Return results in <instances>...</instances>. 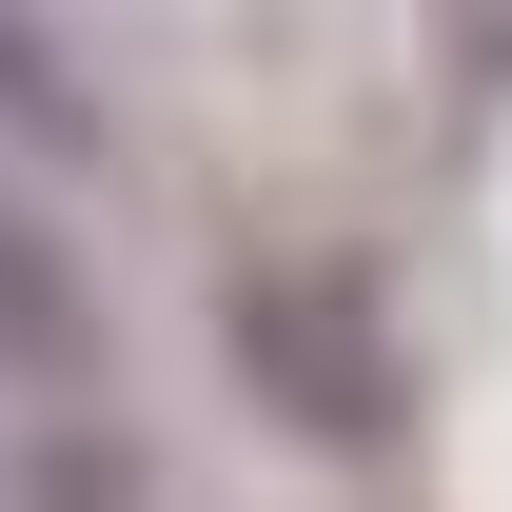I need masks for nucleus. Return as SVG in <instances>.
Listing matches in <instances>:
<instances>
[{"instance_id": "4", "label": "nucleus", "mask_w": 512, "mask_h": 512, "mask_svg": "<svg viewBox=\"0 0 512 512\" xmlns=\"http://www.w3.org/2000/svg\"><path fill=\"white\" fill-rule=\"evenodd\" d=\"M20 512H138V453H119V434H79V414H60V434L20 453Z\"/></svg>"}, {"instance_id": "2", "label": "nucleus", "mask_w": 512, "mask_h": 512, "mask_svg": "<svg viewBox=\"0 0 512 512\" xmlns=\"http://www.w3.org/2000/svg\"><path fill=\"white\" fill-rule=\"evenodd\" d=\"M0 375H40V394L99 375V276L40 237V197H0Z\"/></svg>"}, {"instance_id": "5", "label": "nucleus", "mask_w": 512, "mask_h": 512, "mask_svg": "<svg viewBox=\"0 0 512 512\" xmlns=\"http://www.w3.org/2000/svg\"><path fill=\"white\" fill-rule=\"evenodd\" d=\"M453 79H512V20H493V0H473V20H453Z\"/></svg>"}, {"instance_id": "1", "label": "nucleus", "mask_w": 512, "mask_h": 512, "mask_svg": "<svg viewBox=\"0 0 512 512\" xmlns=\"http://www.w3.org/2000/svg\"><path fill=\"white\" fill-rule=\"evenodd\" d=\"M237 394L276 434H316V453H375L394 414H414V355H394V316L335 256H256L237 276Z\"/></svg>"}, {"instance_id": "3", "label": "nucleus", "mask_w": 512, "mask_h": 512, "mask_svg": "<svg viewBox=\"0 0 512 512\" xmlns=\"http://www.w3.org/2000/svg\"><path fill=\"white\" fill-rule=\"evenodd\" d=\"M0 119L40 138V158H79V138H99V99H79V60H60V20H0Z\"/></svg>"}]
</instances>
